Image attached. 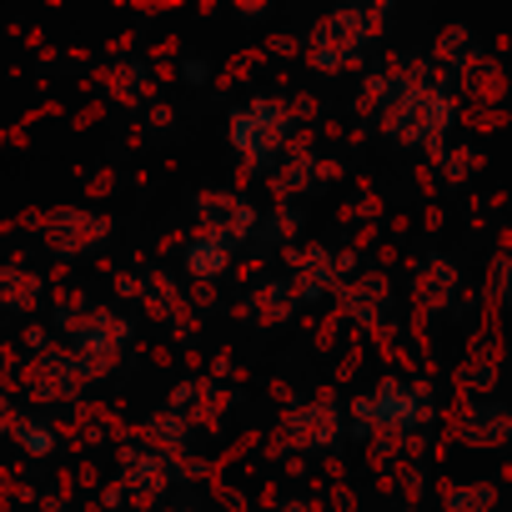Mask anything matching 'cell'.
I'll list each match as a JSON object with an SVG mask.
<instances>
[{"mask_svg":"<svg viewBox=\"0 0 512 512\" xmlns=\"http://www.w3.org/2000/svg\"><path fill=\"white\" fill-rule=\"evenodd\" d=\"M287 131H292V121H287V101H272V96H256L246 111L231 116V146L246 156L251 171H262V166L282 151Z\"/></svg>","mask_w":512,"mask_h":512,"instance_id":"2","label":"cell"},{"mask_svg":"<svg viewBox=\"0 0 512 512\" xmlns=\"http://www.w3.org/2000/svg\"><path fill=\"white\" fill-rule=\"evenodd\" d=\"M186 267H191V277H221L226 267H231V241H221V236H196V241H186Z\"/></svg>","mask_w":512,"mask_h":512,"instance_id":"6","label":"cell"},{"mask_svg":"<svg viewBox=\"0 0 512 512\" xmlns=\"http://www.w3.org/2000/svg\"><path fill=\"white\" fill-rule=\"evenodd\" d=\"M126 482L136 497H161L171 482V462L161 452H126Z\"/></svg>","mask_w":512,"mask_h":512,"instance_id":"5","label":"cell"},{"mask_svg":"<svg viewBox=\"0 0 512 512\" xmlns=\"http://www.w3.org/2000/svg\"><path fill=\"white\" fill-rule=\"evenodd\" d=\"M337 427H342V417H337V407H327V402L297 407V412L287 417V437H292L297 447H332V442H337Z\"/></svg>","mask_w":512,"mask_h":512,"instance_id":"4","label":"cell"},{"mask_svg":"<svg viewBox=\"0 0 512 512\" xmlns=\"http://www.w3.org/2000/svg\"><path fill=\"white\" fill-rule=\"evenodd\" d=\"M502 432H507L502 407L477 402V407H472V417H467V442H477V447H497V442H502Z\"/></svg>","mask_w":512,"mask_h":512,"instance_id":"7","label":"cell"},{"mask_svg":"<svg viewBox=\"0 0 512 512\" xmlns=\"http://www.w3.org/2000/svg\"><path fill=\"white\" fill-rule=\"evenodd\" d=\"M16 437H21V447H26V452H36V457H46V452L56 447V437H51V427H46V422H21V427H16Z\"/></svg>","mask_w":512,"mask_h":512,"instance_id":"10","label":"cell"},{"mask_svg":"<svg viewBox=\"0 0 512 512\" xmlns=\"http://www.w3.org/2000/svg\"><path fill=\"white\" fill-rule=\"evenodd\" d=\"M492 502H497V492L482 482V487H447V512H492Z\"/></svg>","mask_w":512,"mask_h":512,"instance_id":"9","label":"cell"},{"mask_svg":"<svg viewBox=\"0 0 512 512\" xmlns=\"http://www.w3.org/2000/svg\"><path fill=\"white\" fill-rule=\"evenodd\" d=\"M452 282H457V272L442 262V256H432V262L422 267V302L427 307H442L452 297Z\"/></svg>","mask_w":512,"mask_h":512,"instance_id":"8","label":"cell"},{"mask_svg":"<svg viewBox=\"0 0 512 512\" xmlns=\"http://www.w3.org/2000/svg\"><path fill=\"white\" fill-rule=\"evenodd\" d=\"M201 226L206 236H221V241H241L251 226H256V211L241 201V196H221V191H206L201 196Z\"/></svg>","mask_w":512,"mask_h":512,"instance_id":"3","label":"cell"},{"mask_svg":"<svg viewBox=\"0 0 512 512\" xmlns=\"http://www.w3.org/2000/svg\"><path fill=\"white\" fill-rule=\"evenodd\" d=\"M357 417H362V427H372L377 437L397 442V437H407L412 427H422V422L432 417V397H427V387H412V382H402V377H387L372 397L357 402Z\"/></svg>","mask_w":512,"mask_h":512,"instance_id":"1","label":"cell"}]
</instances>
